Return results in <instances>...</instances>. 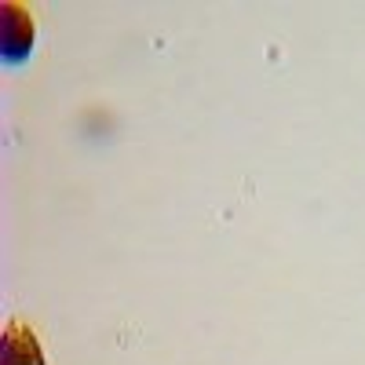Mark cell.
I'll use <instances>...</instances> for the list:
<instances>
[{"label":"cell","instance_id":"cell-1","mask_svg":"<svg viewBox=\"0 0 365 365\" xmlns=\"http://www.w3.org/2000/svg\"><path fill=\"white\" fill-rule=\"evenodd\" d=\"M4 365H44L34 332H26L19 322L8 325V336H4Z\"/></svg>","mask_w":365,"mask_h":365}]
</instances>
